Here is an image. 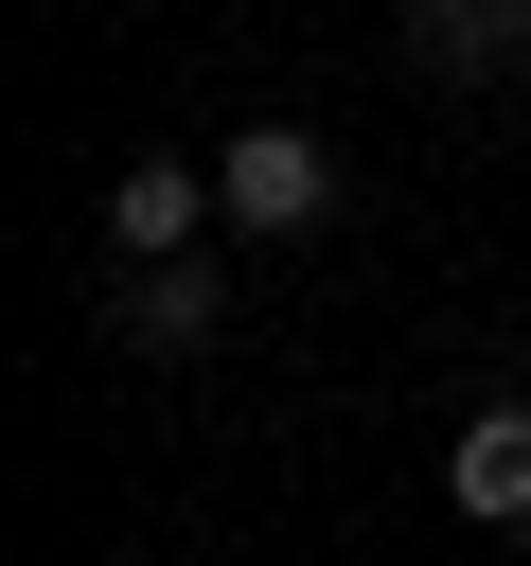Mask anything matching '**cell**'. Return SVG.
I'll use <instances>...</instances> for the list:
<instances>
[{
    "label": "cell",
    "mask_w": 531,
    "mask_h": 566,
    "mask_svg": "<svg viewBox=\"0 0 531 566\" xmlns=\"http://www.w3.org/2000/svg\"><path fill=\"white\" fill-rule=\"evenodd\" d=\"M212 212H230V230H319V212H336V142H319V124H248V142L212 159Z\"/></svg>",
    "instance_id": "obj_1"
},
{
    "label": "cell",
    "mask_w": 531,
    "mask_h": 566,
    "mask_svg": "<svg viewBox=\"0 0 531 566\" xmlns=\"http://www.w3.org/2000/svg\"><path fill=\"white\" fill-rule=\"evenodd\" d=\"M195 212H212L195 159H124V177H106V248H124V265H195Z\"/></svg>",
    "instance_id": "obj_2"
},
{
    "label": "cell",
    "mask_w": 531,
    "mask_h": 566,
    "mask_svg": "<svg viewBox=\"0 0 531 566\" xmlns=\"http://www.w3.org/2000/svg\"><path fill=\"white\" fill-rule=\"evenodd\" d=\"M442 495H460L478 531H531V407H478L460 460H442Z\"/></svg>",
    "instance_id": "obj_3"
},
{
    "label": "cell",
    "mask_w": 531,
    "mask_h": 566,
    "mask_svg": "<svg viewBox=\"0 0 531 566\" xmlns=\"http://www.w3.org/2000/svg\"><path fill=\"white\" fill-rule=\"evenodd\" d=\"M407 53H425L442 88H478V71L531 53V0H407Z\"/></svg>",
    "instance_id": "obj_4"
},
{
    "label": "cell",
    "mask_w": 531,
    "mask_h": 566,
    "mask_svg": "<svg viewBox=\"0 0 531 566\" xmlns=\"http://www.w3.org/2000/svg\"><path fill=\"white\" fill-rule=\"evenodd\" d=\"M124 336H142V354H195V336H212V265H142V283H124Z\"/></svg>",
    "instance_id": "obj_5"
}]
</instances>
